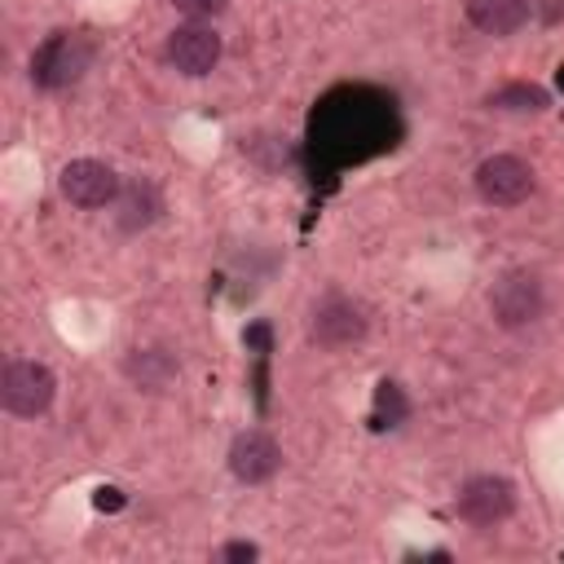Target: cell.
I'll return each instance as SVG.
<instances>
[{
  "label": "cell",
  "mask_w": 564,
  "mask_h": 564,
  "mask_svg": "<svg viewBox=\"0 0 564 564\" xmlns=\"http://www.w3.org/2000/svg\"><path fill=\"white\" fill-rule=\"evenodd\" d=\"M485 106H489V110H498V115H542V110L551 106V93H546L542 84L516 79V84L494 88V93L485 97Z\"/></svg>",
  "instance_id": "4fadbf2b"
},
{
  "label": "cell",
  "mask_w": 564,
  "mask_h": 564,
  "mask_svg": "<svg viewBox=\"0 0 564 564\" xmlns=\"http://www.w3.org/2000/svg\"><path fill=\"white\" fill-rule=\"evenodd\" d=\"M93 57H97V44L84 31H57L31 53V84L44 93H57V88L84 79Z\"/></svg>",
  "instance_id": "6da1fadb"
},
{
  "label": "cell",
  "mask_w": 564,
  "mask_h": 564,
  "mask_svg": "<svg viewBox=\"0 0 564 564\" xmlns=\"http://www.w3.org/2000/svg\"><path fill=\"white\" fill-rule=\"evenodd\" d=\"M57 397V375L44 366V361H31V357H13L4 370H0V405L13 414V419H40Z\"/></svg>",
  "instance_id": "7a4b0ae2"
},
{
  "label": "cell",
  "mask_w": 564,
  "mask_h": 564,
  "mask_svg": "<svg viewBox=\"0 0 564 564\" xmlns=\"http://www.w3.org/2000/svg\"><path fill=\"white\" fill-rule=\"evenodd\" d=\"M119 172L101 159H70L62 172H57V189L66 203L75 207H110L119 198Z\"/></svg>",
  "instance_id": "52a82bcc"
},
{
  "label": "cell",
  "mask_w": 564,
  "mask_h": 564,
  "mask_svg": "<svg viewBox=\"0 0 564 564\" xmlns=\"http://www.w3.org/2000/svg\"><path fill=\"white\" fill-rule=\"evenodd\" d=\"M119 489H97V507H119Z\"/></svg>",
  "instance_id": "e0dca14e"
},
{
  "label": "cell",
  "mask_w": 564,
  "mask_h": 564,
  "mask_svg": "<svg viewBox=\"0 0 564 564\" xmlns=\"http://www.w3.org/2000/svg\"><path fill=\"white\" fill-rule=\"evenodd\" d=\"M560 84H564V62H560Z\"/></svg>",
  "instance_id": "ac0fdd59"
},
{
  "label": "cell",
  "mask_w": 564,
  "mask_h": 564,
  "mask_svg": "<svg viewBox=\"0 0 564 564\" xmlns=\"http://www.w3.org/2000/svg\"><path fill=\"white\" fill-rule=\"evenodd\" d=\"M278 467H282V445L269 432L247 427V432L234 436V445H229V471H234V480L264 485V480L278 476Z\"/></svg>",
  "instance_id": "9c48e42d"
},
{
  "label": "cell",
  "mask_w": 564,
  "mask_h": 564,
  "mask_svg": "<svg viewBox=\"0 0 564 564\" xmlns=\"http://www.w3.org/2000/svg\"><path fill=\"white\" fill-rule=\"evenodd\" d=\"M366 330H370V317H366V308H361L357 300H348V295H326V300L313 308V317H308V339H313L322 352H344V348L361 344Z\"/></svg>",
  "instance_id": "277c9868"
},
{
  "label": "cell",
  "mask_w": 564,
  "mask_h": 564,
  "mask_svg": "<svg viewBox=\"0 0 564 564\" xmlns=\"http://www.w3.org/2000/svg\"><path fill=\"white\" fill-rule=\"evenodd\" d=\"M163 53H167L172 70H181V75H189V79H203V75H212L216 62H220V35H216L207 22H185V26H176V31L167 35Z\"/></svg>",
  "instance_id": "ba28073f"
},
{
  "label": "cell",
  "mask_w": 564,
  "mask_h": 564,
  "mask_svg": "<svg viewBox=\"0 0 564 564\" xmlns=\"http://www.w3.org/2000/svg\"><path fill=\"white\" fill-rule=\"evenodd\" d=\"M110 207H115V229L119 234H141V229H150L159 220L163 194H159V185L150 176H132V181L119 185V198Z\"/></svg>",
  "instance_id": "8fae6325"
},
{
  "label": "cell",
  "mask_w": 564,
  "mask_h": 564,
  "mask_svg": "<svg viewBox=\"0 0 564 564\" xmlns=\"http://www.w3.org/2000/svg\"><path fill=\"white\" fill-rule=\"evenodd\" d=\"M546 308V286L538 273L529 269H507L494 286H489V317L502 326V330H524L542 317Z\"/></svg>",
  "instance_id": "3957f363"
},
{
  "label": "cell",
  "mask_w": 564,
  "mask_h": 564,
  "mask_svg": "<svg viewBox=\"0 0 564 564\" xmlns=\"http://www.w3.org/2000/svg\"><path fill=\"white\" fill-rule=\"evenodd\" d=\"M172 4H176V13H185L189 22H212L216 13L229 9V0H172Z\"/></svg>",
  "instance_id": "9a60e30c"
},
{
  "label": "cell",
  "mask_w": 564,
  "mask_h": 564,
  "mask_svg": "<svg viewBox=\"0 0 564 564\" xmlns=\"http://www.w3.org/2000/svg\"><path fill=\"white\" fill-rule=\"evenodd\" d=\"M471 185H476V194L489 203V207H516V203H524L529 194H533V167L520 159V154H489L480 167H476V176H471Z\"/></svg>",
  "instance_id": "8992f818"
},
{
  "label": "cell",
  "mask_w": 564,
  "mask_h": 564,
  "mask_svg": "<svg viewBox=\"0 0 564 564\" xmlns=\"http://www.w3.org/2000/svg\"><path fill=\"white\" fill-rule=\"evenodd\" d=\"M123 379L137 392L159 397L181 379V357L172 348H163V344H137L132 352H123Z\"/></svg>",
  "instance_id": "30bf717a"
},
{
  "label": "cell",
  "mask_w": 564,
  "mask_h": 564,
  "mask_svg": "<svg viewBox=\"0 0 564 564\" xmlns=\"http://www.w3.org/2000/svg\"><path fill=\"white\" fill-rule=\"evenodd\" d=\"M405 397H401V388L397 383H379V392H375V414H379V427H392L397 419H405Z\"/></svg>",
  "instance_id": "5bb4252c"
},
{
  "label": "cell",
  "mask_w": 564,
  "mask_h": 564,
  "mask_svg": "<svg viewBox=\"0 0 564 564\" xmlns=\"http://www.w3.org/2000/svg\"><path fill=\"white\" fill-rule=\"evenodd\" d=\"M220 560H229V564H251V560H260V546H256V542H225V546H220Z\"/></svg>",
  "instance_id": "2e32d148"
},
{
  "label": "cell",
  "mask_w": 564,
  "mask_h": 564,
  "mask_svg": "<svg viewBox=\"0 0 564 564\" xmlns=\"http://www.w3.org/2000/svg\"><path fill=\"white\" fill-rule=\"evenodd\" d=\"M454 511L471 529H494V524H502L516 511V485L507 476H471L458 489Z\"/></svg>",
  "instance_id": "5b68a950"
},
{
  "label": "cell",
  "mask_w": 564,
  "mask_h": 564,
  "mask_svg": "<svg viewBox=\"0 0 564 564\" xmlns=\"http://www.w3.org/2000/svg\"><path fill=\"white\" fill-rule=\"evenodd\" d=\"M463 13L485 35H516L529 22V0H463Z\"/></svg>",
  "instance_id": "7c38bea8"
}]
</instances>
